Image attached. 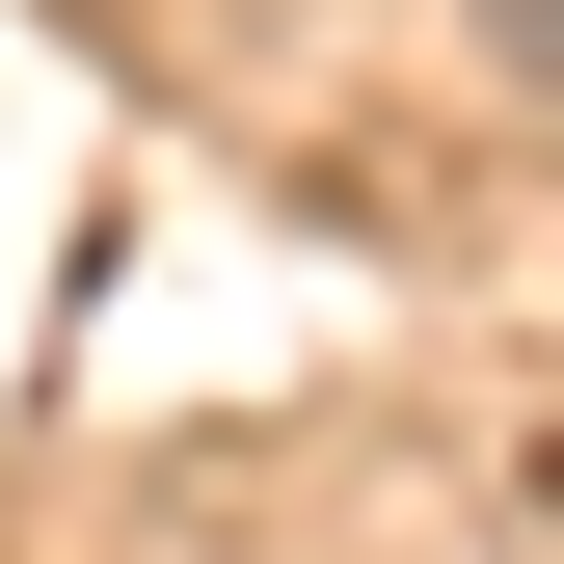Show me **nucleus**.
I'll list each match as a JSON object with an SVG mask.
<instances>
[{
  "label": "nucleus",
  "instance_id": "f257e3e1",
  "mask_svg": "<svg viewBox=\"0 0 564 564\" xmlns=\"http://www.w3.org/2000/svg\"><path fill=\"white\" fill-rule=\"evenodd\" d=\"M484 54H511V82H538V108H564V0H484Z\"/></svg>",
  "mask_w": 564,
  "mask_h": 564
},
{
  "label": "nucleus",
  "instance_id": "f03ea898",
  "mask_svg": "<svg viewBox=\"0 0 564 564\" xmlns=\"http://www.w3.org/2000/svg\"><path fill=\"white\" fill-rule=\"evenodd\" d=\"M538 511H564V431H538Z\"/></svg>",
  "mask_w": 564,
  "mask_h": 564
}]
</instances>
